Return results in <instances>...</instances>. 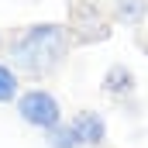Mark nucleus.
<instances>
[{"label": "nucleus", "instance_id": "f257e3e1", "mask_svg": "<svg viewBox=\"0 0 148 148\" xmlns=\"http://www.w3.org/2000/svg\"><path fill=\"white\" fill-rule=\"evenodd\" d=\"M3 52L10 55V69L17 76L24 73L31 79H45L69 59L73 38H69V28L59 21H38L14 31L3 41Z\"/></svg>", "mask_w": 148, "mask_h": 148}, {"label": "nucleus", "instance_id": "f03ea898", "mask_svg": "<svg viewBox=\"0 0 148 148\" xmlns=\"http://www.w3.org/2000/svg\"><path fill=\"white\" fill-rule=\"evenodd\" d=\"M66 28H69V38H73V48L76 45H97V41H107L114 35L110 10L100 0H73Z\"/></svg>", "mask_w": 148, "mask_h": 148}, {"label": "nucleus", "instance_id": "7ed1b4c3", "mask_svg": "<svg viewBox=\"0 0 148 148\" xmlns=\"http://www.w3.org/2000/svg\"><path fill=\"white\" fill-rule=\"evenodd\" d=\"M14 107H17V117H21L28 127H38L41 134L62 124V103L55 100V93H48V90H41V86L21 90L17 100H14Z\"/></svg>", "mask_w": 148, "mask_h": 148}, {"label": "nucleus", "instance_id": "20e7f679", "mask_svg": "<svg viewBox=\"0 0 148 148\" xmlns=\"http://www.w3.org/2000/svg\"><path fill=\"white\" fill-rule=\"evenodd\" d=\"M69 127L76 131V138H79L83 148H107V121H103V114L79 110V114H73Z\"/></svg>", "mask_w": 148, "mask_h": 148}, {"label": "nucleus", "instance_id": "39448f33", "mask_svg": "<svg viewBox=\"0 0 148 148\" xmlns=\"http://www.w3.org/2000/svg\"><path fill=\"white\" fill-rule=\"evenodd\" d=\"M100 90H103L107 97H114V100H124V97H131V93L138 90V79L131 73V66L114 62V66H107V73L100 79Z\"/></svg>", "mask_w": 148, "mask_h": 148}, {"label": "nucleus", "instance_id": "423d86ee", "mask_svg": "<svg viewBox=\"0 0 148 148\" xmlns=\"http://www.w3.org/2000/svg\"><path fill=\"white\" fill-rule=\"evenodd\" d=\"M110 21L114 24H124V28H141L148 21V0H110Z\"/></svg>", "mask_w": 148, "mask_h": 148}, {"label": "nucleus", "instance_id": "0eeeda50", "mask_svg": "<svg viewBox=\"0 0 148 148\" xmlns=\"http://www.w3.org/2000/svg\"><path fill=\"white\" fill-rule=\"evenodd\" d=\"M17 93H21V76L7 62H0V103H14Z\"/></svg>", "mask_w": 148, "mask_h": 148}, {"label": "nucleus", "instance_id": "6e6552de", "mask_svg": "<svg viewBox=\"0 0 148 148\" xmlns=\"http://www.w3.org/2000/svg\"><path fill=\"white\" fill-rule=\"evenodd\" d=\"M45 141H48V148H83L79 145V138H76V131L62 121L59 127H52V131H45Z\"/></svg>", "mask_w": 148, "mask_h": 148}, {"label": "nucleus", "instance_id": "1a4fd4ad", "mask_svg": "<svg viewBox=\"0 0 148 148\" xmlns=\"http://www.w3.org/2000/svg\"><path fill=\"white\" fill-rule=\"evenodd\" d=\"M0 52H3V38H0Z\"/></svg>", "mask_w": 148, "mask_h": 148}]
</instances>
